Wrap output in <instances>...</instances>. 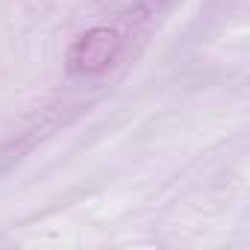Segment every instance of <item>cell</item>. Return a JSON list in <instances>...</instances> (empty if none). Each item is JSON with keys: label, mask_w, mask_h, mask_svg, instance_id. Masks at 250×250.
Wrapping results in <instances>:
<instances>
[{"label": "cell", "mask_w": 250, "mask_h": 250, "mask_svg": "<svg viewBox=\"0 0 250 250\" xmlns=\"http://www.w3.org/2000/svg\"><path fill=\"white\" fill-rule=\"evenodd\" d=\"M121 47H124V36L115 27H109V24L88 27L68 44L65 71H68V77H77V80H94L118 62Z\"/></svg>", "instance_id": "cell-1"}, {"label": "cell", "mask_w": 250, "mask_h": 250, "mask_svg": "<svg viewBox=\"0 0 250 250\" xmlns=\"http://www.w3.org/2000/svg\"><path fill=\"white\" fill-rule=\"evenodd\" d=\"M150 0H97V9L115 18H139L147 12Z\"/></svg>", "instance_id": "cell-2"}]
</instances>
